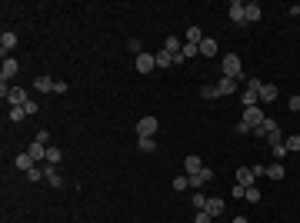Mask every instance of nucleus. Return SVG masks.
I'll list each match as a JSON object with an SVG mask.
<instances>
[{
	"label": "nucleus",
	"instance_id": "obj_45",
	"mask_svg": "<svg viewBox=\"0 0 300 223\" xmlns=\"http://www.w3.org/2000/svg\"><path fill=\"white\" fill-rule=\"evenodd\" d=\"M290 110L300 113V97H290Z\"/></svg>",
	"mask_w": 300,
	"mask_h": 223
},
{
	"label": "nucleus",
	"instance_id": "obj_31",
	"mask_svg": "<svg viewBox=\"0 0 300 223\" xmlns=\"http://www.w3.org/2000/svg\"><path fill=\"white\" fill-rule=\"evenodd\" d=\"M43 163H50V167H60V150L57 147H47V160Z\"/></svg>",
	"mask_w": 300,
	"mask_h": 223
},
{
	"label": "nucleus",
	"instance_id": "obj_16",
	"mask_svg": "<svg viewBox=\"0 0 300 223\" xmlns=\"http://www.w3.org/2000/svg\"><path fill=\"white\" fill-rule=\"evenodd\" d=\"M217 90H220V97H227V93H237V80H234V77H220Z\"/></svg>",
	"mask_w": 300,
	"mask_h": 223
},
{
	"label": "nucleus",
	"instance_id": "obj_4",
	"mask_svg": "<svg viewBox=\"0 0 300 223\" xmlns=\"http://www.w3.org/2000/svg\"><path fill=\"white\" fill-rule=\"evenodd\" d=\"M210 180H214V170H210V167L197 170V173H190V190L197 193V190H204V186L210 183Z\"/></svg>",
	"mask_w": 300,
	"mask_h": 223
},
{
	"label": "nucleus",
	"instance_id": "obj_12",
	"mask_svg": "<svg viewBox=\"0 0 300 223\" xmlns=\"http://www.w3.org/2000/svg\"><path fill=\"white\" fill-rule=\"evenodd\" d=\"M207 213L217 220V217H224V200L220 197H207Z\"/></svg>",
	"mask_w": 300,
	"mask_h": 223
},
{
	"label": "nucleus",
	"instance_id": "obj_20",
	"mask_svg": "<svg viewBox=\"0 0 300 223\" xmlns=\"http://www.w3.org/2000/svg\"><path fill=\"white\" fill-rule=\"evenodd\" d=\"M153 60H157V67H173V60H177V57L170 54V50H157Z\"/></svg>",
	"mask_w": 300,
	"mask_h": 223
},
{
	"label": "nucleus",
	"instance_id": "obj_2",
	"mask_svg": "<svg viewBox=\"0 0 300 223\" xmlns=\"http://www.w3.org/2000/svg\"><path fill=\"white\" fill-rule=\"evenodd\" d=\"M220 70H224V77H234L237 83L244 80V67H240V57L237 54H227L224 60H220Z\"/></svg>",
	"mask_w": 300,
	"mask_h": 223
},
{
	"label": "nucleus",
	"instance_id": "obj_11",
	"mask_svg": "<svg viewBox=\"0 0 300 223\" xmlns=\"http://www.w3.org/2000/svg\"><path fill=\"white\" fill-rule=\"evenodd\" d=\"M277 87H274V83H263L260 87V107H267V103H274V100H277Z\"/></svg>",
	"mask_w": 300,
	"mask_h": 223
},
{
	"label": "nucleus",
	"instance_id": "obj_8",
	"mask_svg": "<svg viewBox=\"0 0 300 223\" xmlns=\"http://www.w3.org/2000/svg\"><path fill=\"white\" fill-rule=\"evenodd\" d=\"M14 47H17V34H10V30H3V34H0V54L7 57V54H10V50H14Z\"/></svg>",
	"mask_w": 300,
	"mask_h": 223
},
{
	"label": "nucleus",
	"instance_id": "obj_19",
	"mask_svg": "<svg viewBox=\"0 0 300 223\" xmlns=\"http://www.w3.org/2000/svg\"><path fill=\"white\" fill-rule=\"evenodd\" d=\"M200 40H204L200 27H187V34H184V43H193V47H200Z\"/></svg>",
	"mask_w": 300,
	"mask_h": 223
},
{
	"label": "nucleus",
	"instance_id": "obj_3",
	"mask_svg": "<svg viewBox=\"0 0 300 223\" xmlns=\"http://www.w3.org/2000/svg\"><path fill=\"white\" fill-rule=\"evenodd\" d=\"M263 120H267V113H263V107H247V110H244V123L250 127V133L257 130V127H260Z\"/></svg>",
	"mask_w": 300,
	"mask_h": 223
},
{
	"label": "nucleus",
	"instance_id": "obj_46",
	"mask_svg": "<svg viewBox=\"0 0 300 223\" xmlns=\"http://www.w3.org/2000/svg\"><path fill=\"white\" fill-rule=\"evenodd\" d=\"M234 223H250V220H247V217H234Z\"/></svg>",
	"mask_w": 300,
	"mask_h": 223
},
{
	"label": "nucleus",
	"instance_id": "obj_6",
	"mask_svg": "<svg viewBox=\"0 0 300 223\" xmlns=\"http://www.w3.org/2000/svg\"><path fill=\"white\" fill-rule=\"evenodd\" d=\"M17 70H20L17 60H14V57H3V67H0V77H3V83H7V80H14V77H17Z\"/></svg>",
	"mask_w": 300,
	"mask_h": 223
},
{
	"label": "nucleus",
	"instance_id": "obj_23",
	"mask_svg": "<svg viewBox=\"0 0 300 223\" xmlns=\"http://www.w3.org/2000/svg\"><path fill=\"white\" fill-rule=\"evenodd\" d=\"M244 14H247V23H254V20H260V3H244Z\"/></svg>",
	"mask_w": 300,
	"mask_h": 223
},
{
	"label": "nucleus",
	"instance_id": "obj_24",
	"mask_svg": "<svg viewBox=\"0 0 300 223\" xmlns=\"http://www.w3.org/2000/svg\"><path fill=\"white\" fill-rule=\"evenodd\" d=\"M274 127H277V120H274V117H267V120H263L260 127H257V130H254V137H263V140H267V133L274 130Z\"/></svg>",
	"mask_w": 300,
	"mask_h": 223
},
{
	"label": "nucleus",
	"instance_id": "obj_13",
	"mask_svg": "<svg viewBox=\"0 0 300 223\" xmlns=\"http://www.w3.org/2000/svg\"><path fill=\"white\" fill-rule=\"evenodd\" d=\"M227 10H230V20H234V23H247V14H244V3H240V0H234Z\"/></svg>",
	"mask_w": 300,
	"mask_h": 223
},
{
	"label": "nucleus",
	"instance_id": "obj_1",
	"mask_svg": "<svg viewBox=\"0 0 300 223\" xmlns=\"http://www.w3.org/2000/svg\"><path fill=\"white\" fill-rule=\"evenodd\" d=\"M0 97L10 103V107H23L30 97H27V90L23 87H7V83H0Z\"/></svg>",
	"mask_w": 300,
	"mask_h": 223
},
{
	"label": "nucleus",
	"instance_id": "obj_15",
	"mask_svg": "<svg viewBox=\"0 0 300 223\" xmlns=\"http://www.w3.org/2000/svg\"><path fill=\"white\" fill-rule=\"evenodd\" d=\"M34 90H43V93H54V77L40 74L37 80H34Z\"/></svg>",
	"mask_w": 300,
	"mask_h": 223
},
{
	"label": "nucleus",
	"instance_id": "obj_40",
	"mask_svg": "<svg viewBox=\"0 0 300 223\" xmlns=\"http://www.w3.org/2000/svg\"><path fill=\"white\" fill-rule=\"evenodd\" d=\"M23 110H27V117H37V103H34V100H27V103H23Z\"/></svg>",
	"mask_w": 300,
	"mask_h": 223
},
{
	"label": "nucleus",
	"instance_id": "obj_9",
	"mask_svg": "<svg viewBox=\"0 0 300 223\" xmlns=\"http://www.w3.org/2000/svg\"><path fill=\"white\" fill-rule=\"evenodd\" d=\"M43 180H47L50 186H64V177H60V170L50 167V163H43Z\"/></svg>",
	"mask_w": 300,
	"mask_h": 223
},
{
	"label": "nucleus",
	"instance_id": "obj_7",
	"mask_svg": "<svg viewBox=\"0 0 300 223\" xmlns=\"http://www.w3.org/2000/svg\"><path fill=\"white\" fill-rule=\"evenodd\" d=\"M140 74H150L153 67H157V60H153V54H137V63H133Z\"/></svg>",
	"mask_w": 300,
	"mask_h": 223
},
{
	"label": "nucleus",
	"instance_id": "obj_26",
	"mask_svg": "<svg viewBox=\"0 0 300 223\" xmlns=\"http://www.w3.org/2000/svg\"><path fill=\"white\" fill-rule=\"evenodd\" d=\"M283 147H287V153H300V133H294V137H283Z\"/></svg>",
	"mask_w": 300,
	"mask_h": 223
},
{
	"label": "nucleus",
	"instance_id": "obj_41",
	"mask_svg": "<svg viewBox=\"0 0 300 223\" xmlns=\"http://www.w3.org/2000/svg\"><path fill=\"white\" fill-rule=\"evenodd\" d=\"M127 47H130L133 54H144V47H140V40H127Z\"/></svg>",
	"mask_w": 300,
	"mask_h": 223
},
{
	"label": "nucleus",
	"instance_id": "obj_44",
	"mask_svg": "<svg viewBox=\"0 0 300 223\" xmlns=\"http://www.w3.org/2000/svg\"><path fill=\"white\" fill-rule=\"evenodd\" d=\"M274 157H277V160H283V157H287V147H283V143H280V147H274Z\"/></svg>",
	"mask_w": 300,
	"mask_h": 223
},
{
	"label": "nucleus",
	"instance_id": "obj_36",
	"mask_svg": "<svg viewBox=\"0 0 300 223\" xmlns=\"http://www.w3.org/2000/svg\"><path fill=\"white\" fill-rule=\"evenodd\" d=\"M27 180H30V183H37V180H43V167H34L30 173H27Z\"/></svg>",
	"mask_w": 300,
	"mask_h": 223
},
{
	"label": "nucleus",
	"instance_id": "obj_38",
	"mask_svg": "<svg viewBox=\"0 0 300 223\" xmlns=\"http://www.w3.org/2000/svg\"><path fill=\"white\" fill-rule=\"evenodd\" d=\"M193 223H214V217H210L207 210H197V217H193Z\"/></svg>",
	"mask_w": 300,
	"mask_h": 223
},
{
	"label": "nucleus",
	"instance_id": "obj_28",
	"mask_svg": "<svg viewBox=\"0 0 300 223\" xmlns=\"http://www.w3.org/2000/svg\"><path fill=\"white\" fill-rule=\"evenodd\" d=\"M164 50H170V54L177 57L180 50H184V43H180V37H167V43H164Z\"/></svg>",
	"mask_w": 300,
	"mask_h": 223
},
{
	"label": "nucleus",
	"instance_id": "obj_17",
	"mask_svg": "<svg viewBox=\"0 0 300 223\" xmlns=\"http://www.w3.org/2000/svg\"><path fill=\"white\" fill-rule=\"evenodd\" d=\"M184 170H187V177H190V173H197V170H204V160H200L197 153H190L187 160H184Z\"/></svg>",
	"mask_w": 300,
	"mask_h": 223
},
{
	"label": "nucleus",
	"instance_id": "obj_43",
	"mask_svg": "<svg viewBox=\"0 0 300 223\" xmlns=\"http://www.w3.org/2000/svg\"><path fill=\"white\" fill-rule=\"evenodd\" d=\"M37 143H50V130H40L37 133Z\"/></svg>",
	"mask_w": 300,
	"mask_h": 223
},
{
	"label": "nucleus",
	"instance_id": "obj_42",
	"mask_svg": "<svg viewBox=\"0 0 300 223\" xmlns=\"http://www.w3.org/2000/svg\"><path fill=\"white\" fill-rule=\"evenodd\" d=\"M230 197H237V200H244V197H247V190H244V186H240V183H237V186H234V193H230Z\"/></svg>",
	"mask_w": 300,
	"mask_h": 223
},
{
	"label": "nucleus",
	"instance_id": "obj_37",
	"mask_svg": "<svg viewBox=\"0 0 300 223\" xmlns=\"http://www.w3.org/2000/svg\"><path fill=\"white\" fill-rule=\"evenodd\" d=\"M193 210H207V197L204 193H193Z\"/></svg>",
	"mask_w": 300,
	"mask_h": 223
},
{
	"label": "nucleus",
	"instance_id": "obj_39",
	"mask_svg": "<svg viewBox=\"0 0 300 223\" xmlns=\"http://www.w3.org/2000/svg\"><path fill=\"white\" fill-rule=\"evenodd\" d=\"M260 87H263V80H257V77H250V80H247V90H257V93H260Z\"/></svg>",
	"mask_w": 300,
	"mask_h": 223
},
{
	"label": "nucleus",
	"instance_id": "obj_30",
	"mask_svg": "<svg viewBox=\"0 0 300 223\" xmlns=\"http://www.w3.org/2000/svg\"><path fill=\"white\" fill-rule=\"evenodd\" d=\"M267 143H270V147H280V143H283V133H280V127H274V130L267 133Z\"/></svg>",
	"mask_w": 300,
	"mask_h": 223
},
{
	"label": "nucleus",
	"instance_id": "obj_25",
	"mask_svg": "<svg viewBox=\"0 0 300 223\" xmlns=\"http://www.w3.org/2000/svg\"><path fill=\"white\" fill-rule=\"evenodd\" d=\"M137 147L144 150V153H153V150H157V140H153V137H137Z\"/></svg>",
	"mask_w": 300,
	"mask_h": 223
},
{
	"label": "nucleus",
	"instance_id": "obj_27",
	"mask_svg": "<svg viewBox=\"0 0 300 223\" xmlns=\"http://www.w3.org/2000/svg\"><path fill=\"white\" fill-rule=\"evenodd\" d=\"M283 173H287V167H283V163H274V167H267V177H270L274 183H277V180H283Z\"/></svg>",
	"mask_w": 300,
	"mask_h": 223
},
{
	"label": "nucleus",
	"instance_id": "obj_29",
	"mask_svg": "<svg viewBox=\"0 0 300 223\" xmlns=\"http://www.w3.org/2000/svg\"><path fill=\"white\" fill-rule=\"evenodd\" d=\"M200 97H204V100H217V97H220L217 83H207V87H200Z\"/></svg>",
	"mask_w": 300,
	"mask_h": 223
},
{
	"label": "nucleus",
	"instance_id": "obj_14",
	"mask_svg": "<svg viewBox=\"0 0 300 223\" xmlns=\"http://www.w3.org/2000/svg\"><path fill=\"white\" fill-rule=\"evenodd\" d=\"M14 163H17V170H23V173H30V170L37 167V160H34L30 153H17V160H14Z\"/></svg>",
	"mask_w": 300,
	"mask_h": 223
},
{
	"label": "nucleus",
	"instance_id": "obj_21",
	"mask_svg": "<svg viewBox=\"0 0 300 223\" xmlns=\"http://www.w3.org/2000/svg\"><path fill=\"white\" fill-rule=\"evenodd\" d=\"M27 153H30V157H34V160H37V163H40V160H47V143H37V140H34Z\"/></svg>",
	"mask_w": 300,
	"mask_h": 223
},
{
	"label": "nucleus",
	"instance_id": "obj_34",
	"mask_svg": "<svg viewBox=\"0 0 300 223\" xmlns=\"http://www.w3.org/2000/svg\"><path fill=\"white\" fill-rule=\"evenodd\" d=\"M180 57H184V60H190V57H200V47H193V43H184Z\"/></svg>",
	"mask_w": 300,
	"mask_h": 223
},
{
	"label": "nucleus",
	"instance_id": "obj_18",
	"mask_svg": "<svg viewBox=\"0 0 300 223\" xmlns=\"http://www.w3.org/2000/svg\"><path fill=\"white\" fill-rule=\"evenodd\" d=\"M240 100H244V110H247V107H260V93H257V90H244V93H240Z\"/></svg>",
	"mask_w": 300,
	"mask_h": 223
},
{
	"label": "nucleus",
	"instance_id": "obj_32",
	"mask_svg": "<svg viewBox=\"0 0 300 223\" xmlns=\"http://www.w3.org/2000/svg\"><path fill=\"white\" fill-rule=\"evenodd\" d=\"M173 190H177V193L190 190V177H187V173H184V177H173Z\"/></svg>",
	"mask_w": 300,
	"mask_h": 223
},
{
	"label": "nucleus",
	"instance_id": "obj_5",
	"mask_svg": "<svg viewBox=\"0 0 300 223\" xmlns=\"http://www.w3.org/2000/svg\"><path fill=\"white\" fill-rule=\"evenodd\" d=\"M157 127H160L157 117H140V120H137V137H153Z\"/></svg>",
	"mask_w": 300,
	"mask_h": 223
},
{
	"label": "nucleus",
	"instance_id": "obj_10",
	"mask_svg": "<svg viewBox=\"0 0 300 223\" xmlns=\"http://www.w3.org/2000/svg\"><path fill=\"white\" fill-rule=\"evenodd\" d=\"M237 183L244 186V190L257 183V177H254V167H240V170H237Z\"/></svg>",
	"mask_w": 300,
	"mask_h": 223
},
{
	"label": "nucleus",
	"instance_id": "obj_35",
	"mask_svg": "<svg viewBox=\"0 0 300 223\" xmlns=\"http://www.w3.org/2000/svg\"><path fill=\"white\" fill-rule=\"evenodd\" d=\"M7 117H10L14 123H20V120L27 117V110H23V107H10V113H7Z\"/></svg>",
	"mask_w": 300,
	"mask_h": 223
},
{
	"label": "nucleus",
	"instance_id": "obj_33",
	"mask_svg": "<svg viewBox=\"0 0 300 223\" xmlns=\"http://www.w3.org/2000/svg\"><path fill=\"white\" fill-rule=\"evenodd\" d=\"M247 203H260V190H257V183L254 186H247V197H244Z\"/></svg>",
	"mask_w": 300,
	"mask_h": 223
},
{
	"label": "nucleus",
	"instance_id": "obj_22",
	"mask_svg": "<svg viewBox=\"0 0 300 223\" xmlns=\"http://www.w3.org/2000/svg\"><path fill=\"white\" fill-rule=\"evenodd\" d=\"M214 54H217V40L204 37V40H200V57H214Z\"/></svg>",
	"mask_w": 300,
	"mask_h": 223
}]
</instances>
